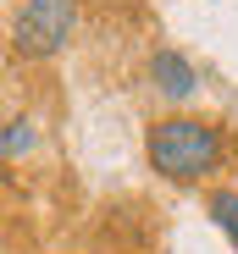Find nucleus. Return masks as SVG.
<instances>
[{
    "label": "nucleus",
    "mask_w": 238,
    "mask_h": 254,
    "mask_svg": "<svg viewBox=\"0 0 238 254\" xmlns=\"http://www.w3.org/2000/svg\"><path fill=\"white\" fill-rule=\"evenodd\" d=\"M150 166L161 177L172 183H200L211 177L222 155H227V138H222V127L205 122V116H166V122H155L150 127Z\"/></svg>",
    "instance_id": "1"
},
{
    "label": "nucleus",
    "mask_w": 238,
    "mask_h": 254,
    "mask_svg": "<svg viewBox=\"0 0 238 254\" xmlns=\"http://www.w3.org/2000/svg\"><path fill=\"white\" fill-rule=\"evenodd\" d=\"M72 28H78V0H28L11 22V45L33 61H45L72 39Z\"/></svg>",
    "instance_id": "2"
},
{
    "label": "nucleus",
    "mask_w": 238,
    "mask_h": 254,
    "mask_svg": "<svg viewBox=\"0 0 238 254\" xmlns=\"http://www.w3.org/2000/svg\"><path fill=\"white\" fill-rule=\"evenodd\" d=\"M39 144V127L28 122V116H17L6 133H0V155H22V149H33Z\"/></svg>",
    "instance_id": "5"
},
{
    "label": "nucleus",
    "mask_w": 238,
    "mask_h": 254,
    "mask_svg": "<svg viewBox=\"0 0 238 254\" xmlns=\"http://www.w3.org/2000/svg\"><path fill=\"white\" fill-rule=\"evenodd\" d=\"M211 221H216V227L227 232V243L238 249V193H227V188L211 193Z\"/></svg>",
    "instance_id": "4"
},
{
    "label": "nucleus",
    "mask_w": 238,
    "mask_h": 254,
    "mask_svg": "<svg viewBox=\"0 0 238 254\" xmlns=\"http://www.w3.org/2000/svg\"><path fill=\"white\" fill-rule=\"evenodd\" d=\"M150 72H155V89H161V94H172V100H188L194 94V66L177 50H155Z\"/></svg>",
    "instance_id": "3"
}]
</instances>
